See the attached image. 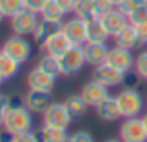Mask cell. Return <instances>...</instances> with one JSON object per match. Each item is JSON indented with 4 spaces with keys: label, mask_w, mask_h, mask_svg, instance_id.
<instances>
[{
    "label": "cell",
    "mask_w": 147,
    "mask_h": 142,
    "mask_svg": "<svg viewBox=\"0 0 147 142\" xmlns=\"http://www.w3.org/2000/svg\"><path fill=\"white\" fill-rule=\"evenodd\" d=\"M75 16L85 19V21H90L95 18V12H94V0H76V5H75Z\"/></svg>",
    "instance_id": "26"
},
{
    "label": "cell",
    "mask_w": 147,
    "mask_h": 142,
    "mask_svg": "<svg viewBox=\"0 0 147 142\" xmlns=\"http://www.w3.org/2000/svg\"><path fill=\"white\" fill-rule=\"evenodd\" d=\"M71 47V42L67 40V37L62 33V30L59 31V33H55V35H52L43 45H42V50L43 52H47V54H50V55H54V57H62L64 54H66V50Z\"/></svg>",
    "instance_id": "17"
},
{
    "label": "cell",
    "mask_w": 147,
    "mask_h": 142,
    "mask_svg": "<svg viewBox=\"0 0 147 142\" xmlns=\"http://www.w3.org/2000/svg\"><path fill=\"white\" fill-rule=\"evenodd\" d=\"M7 111H9V95L0 94V126L4 125V120L7 116Z\"/></svg>",
    "instance_id": "36"
},
{
    "label": "cell",
    "mask_w": 147,
    "mask_h": 142,
    "mask_svg": "<svg viewBox=\"0 0 147 142\" xmlns=\"http://www.w3.org/2000/svg\"><path fill=\"white\" fill-rule=\"evenodd\" d=\"M135 31H137L138 47L147 45V21H145V23H138V24H135Z\"/></svg>",
    "instance_id": "35"
},
{
    "label": "cell",
    "mask_w": 147,
    "mask_h": 142,
    "mask_svg": "<svg viewBox=\"0 0 147 142\" xmlns=\"http://www.w3.org/2000/svg\"><path fill=\"white\" fill-rule=\"evenodd\" d=\"M31 42L23 37V35H12L9 37L4 45H2V50L7 52L14 61H18L19 64H24L26 61H30L31 57Z\"/></svg>",
    "instance_id": "6"
},
{
    "label": "cell",
    "mask_w": 147,
    "mask_h": 142,
    "mask_svg": "<svg viewBox=\"0 0 147 142\" xmlns=\"http://www.w3.org/2000/svg\"><path fill=\"white\" fill-rule=\"evenodd\" d=\"M21 9H24V0H0V11L5 18H12Z\"/></svg>",
    "instance_id": "27"
},
{
    "label": "cell",
    "mask_w": 147,
    "mask_h": 142,
    "mask_svg": "<svg viewBox=\"0 0 147 142\" xmlns=\"http://www.w3.org/2000/svg\"><path fill=\"white\" fill-rule=\"evenodd\" d=\"M5 82V76H4V73H2V71H0V85H2Z\"/></svg>",
    "instance_id": "42"
},
{
    "label": "cell",
    "mask_w": 147,
    "mask_h": 142,
    "mask_svg": "<svg viewBox=\"0 0 147 142\" xmlns=\"http://www.w3.org/2000/svg\"><path fill=\"white\" fill-rule=\"evenodd\" d=\"M14 140H16V142H42V140H40V135H38L36 132H33V130L14 137Z\"/></svg>",
    "instance_id": "37"
},
{
    "label": "cell",
    "mask_w": 147,
    "mask_h": 142,
    "mask_svg": "<svg viewBox=\"0 0 147 142\" xmlns=\"http://www.w3.org/2000/svg\"><path fill=\"white\" fill-rule=\"evenodd\" d=\"M40 14L36 12H31L28 11L26 7L21 9L19 12H16L12 18H9V26H11V31L14 35H23V37H28V35H33L40 18Z\"/></svg>",
    "instance_id": "5"
},
{
    "label": "cell",
    "mask_w": 147,
    "mask_h": 142,
    "mask_svg": "<svg viewBox=\"0 0 147 142\" xmlns=\"http://www.w3.org/2000/svg\"><path fill=\"white\" fill-rule=\"evenodd\" d=\"M100 21H102L104 28L107 30L109 37H114L118 31H121V30L130 23V21H128V16H126L121 9H118V7H113L109 12H106V14L100 18Z\"/></svg>",
    "instance_id": "14"
},
{
    "label": "cell",
    "mask_w": 147,
    "mask_h": 142,
    "mask_svg": "<svg viewBox=\"0 0 147 142\" xmlns=\"http://www.w3.org/2000/svg\"><path fill=\"white\" fill-rule=\"evenodd\" d=\"M55 76L45 73V71H42L38 66H35L28 76H26V85L28 89L31 90H43V92H52V89L55 87Z\"/></svg>",
    "instance_id": "13"
},
{
    "label": "cell",
    "mask_w": 147,
    "mask_h": 142,
    "mask_svg": "<svg viewBox=\"0 0 147 142\" xmlns=\"http://www.w3.org/2000/svg\"><path fill=\"white\" fill-rule=\"evenodd\" d=\"M61 30H62V23H59V21H49V19L40 18V21H38V24H36V28H35V31H33L31 37H33V42L42 47L52 35L59 33Z\"/></svg>",
    "instance_id": "15"
},
{
    "label": "cell",
    "mask_w": 147,
    "mask_h": 142,
    "mask_svg": "<svg viewBox=\"0 0 147 142\" xmlns=\"http://www.w3.org/2000/svg\"><path fill=\"white\" fill-rule=\"evenodd\" d=\"M113 38H114V45H118V47H123V49H128V50H133L135 47H138L135 24H131V23H128V24H126L121 31H118Z\"/></svg>",
    "instance_id": "20"
},
{
    "label": "cell",
    "mask_w": 147,
    "mask_h": 142,
    "mask_svg": "<svg viewBox=\"0 0 147 142\" xmlns=\"http://www.w3.org/2000/svg\"><path fill=\"white\" fill-rule=\"evenodd\" d=\"M42 116H43V125L55 126V128H66L67 130L71 121H73L69 111L66 109V106L62 102H52V106Z\"/></svg>",
    "instance_id": "8"
},
{
    "label": "cell",
    "mask_w": 147,
    "mask_h": 142,
    "mask_svg": "<svg viewBox=\"0 0 147 142\" xmlns=\"http://www.w3.org/2000/svg\"><path fill=\"white\" fill-rule=\"evenodd\" d=\"M94 80L100 82L102 85H106L109 89L118 87V85H121V80H123V71L111 66L109 62H104V64H99L94 68Z\"/></svg>",
    "instance_id": "12"
},
{
    "label": "cell",
    "mask_w": 147,
    "mask_h": 142,
    "mask_svg": "<svg viewBox=\"0 0 147 142\" xmlns=\"http://www.w3.org/2000/svg\"><path fill=\"white\" fill-rule=\"evenodd\" d=\"M47 4H49V0H24V7L36 14H40Z\"/></svg>",
    "instance_id": "34"
},
{
    "label": "cell",
    "mask_w": 147,
    "mask_h": 142,
    "mask_svg": "<svg viewBox=\"0 0 147 142\" xmlns=\"http://www.w3.org/2000/svg\"><path fill=\"white\" fill-rule=\"evenodd\" d=\"M19 62L14 61L7 52H4L2 49H0V71L4 73L5 80H11L18 75V71H19Z\"/></svg>",
    "instance_id": "23"
},
{
    "label": "cell",
    "mask_w": 147,
    "mask_h": 142,
    "mask_svg": "<svg viewBox=\"0 0 147 142\" xmlns=\"http://www.w3.org/2000/svg\"><path fill=\"white\" fill-rule=\"evenodd\" d=\"M59 61H61L62 76H73V75L80 73L83 69V66L87 64L83 45H71Z\"/></svg>",
    "instance_id": "4"
},
{
    "label": "cell",
    "mask_w": 147,
    "mask_h": 142,
    "mask_svg": "<svg viewBox=\"0 0 147 142\" xmlns=\"http://www.w3.org/2000/svg\"><path fill=\"white\" fill-rule=\"evenodd\" d=\"M111 2H113V5H114V7H118V5L123 2V0H111Z\"/></svg>",
    "instance_id": "40"
},
{
    "label": "cell",
    "mask_w": 147,
    "mask_h": 142,
    "mask_svg": "<svg viewBox=\"0 0 147 142\" xmlns=\"http://www.w3.org/2000/svg\"><path fill=\"white\" fill-rule=\"evenodd\" d=\"M116 99H118L119 111H121V116L123 118L140 116L142 111H144V108H145L144 97H142V94L137 89H123L116 95Z\"/></svg>",
    "instance_id": "2"
},
{
    "label": "cell",
    "mask_w": 147,
    "mask_h": 142,
    "mask_svg": "<svg viewBox=\"0 0 147 142\" xmlns=\"http://www.w3.org/2000/svg\"><path fill=\"white\" fill-rule=\"evenodd\" d=\"M128 21H130L131 24L145 23V21H147V7H145V4H144L142 7H138L137 11H133V12L128 16Z\"/></svg>",
    "instance_id": "33"
},
{
    "label": "cell",
    "mask_w": 147,
    "mask_h": 142,
    "mask_svg": "<svg viewBox=\"0 0 147 142\" xmlns=\"http://www.w3.org/2000/svg\"><path fill=\"white\" fill-rule=\"evenodd\" d=\"M62 33L67 37L71 45H85L87 43V21L73 16L62 21Z\"/></svg>",
    "instance_id": "7"
},
{
    "label": "cell",
    "mask_w": 147,
    "mask_h": 142,
    "mask_svg": "<svg viewBox=\"0 0 147 142\" xmlns=\"http://www.w3.org/2000/svg\"><path fill=\"white\" fill-rule=\"evenodd\" d=\"M113 2L111 0H94V12H95V18H102L106 12H109L113 9Z\"/></svg>",
    "instance_id": "31"
},
{
    "label": "cell",
    "mask_w": 147,
    "mask_h": 142,
    "mask_svg": "<svg viewBox=\"0 0 147 142\" xmlns=\"http://www.w3.org/2000/svg\"><path fill=\"white\" fill-rule=\"evenodd\" d=\"M36 66H38L42 71H45V73H49V75H52V76H55V78L62 75L59 57H54V55H50V54H47V52H43V54L40 55Z\"/></svg>",
    "instance_id": "22"
},
{
    "label": "cell",
    "mask_w": 147,
    "mask_h": 142,
    "mask_svg": "<svg viewBox=\"0 0 147 142\" xmlns=\"http://www.w3.org/2000/svg\"><path fill=\"white\" fill-rule=\"evenodd\" d=\"M24 106V95L21 94H9V109Z\"/></svg>",
    "instance_id": "39"
},
{
    "label": "cell",
    "mask_w": 147,
    "mask_h": 142,
    "mask_svg": "<svg viewBox=\"0 0 147 142\" xmlns=\"http://www.w3.org/2000/svg\"><path fill=\"white\" fill-rule=\"evenodd\" d=\"M82 97L85 99V102L88 104V108H97L106 97H109V87L102 85L97 80H90L82 87Z\"/></svg>",
    "instance_id": "10"
},
{
    "label": "cell",
    "mask_w": 147,
    "mask_h": 142,
    "mask_svg": "<svg viewBox=\"0 0 147 142\" xmlns=\"http://www.w3.org/2000/svg\"><path fill=\"white\" fill-rule=\"evenodd\" d=\"M83 52H85L87 64L95 68V66L106 62L107 54H109V47H107V43H90V42H87L83 45Z\"/></svg>",
    "instance_id": "18"
},
{
    "label": "cell",
    "mask_w": 147,
    "mask_h": 142,
    "mask_svg": "<svg viewBox=\"0 0 147 142\" xmlns=\"http://www.w3.org/2000/svg\"><path fill=\"white\" fill-rule=\"evenodd\" d=\"M142 82V76L137 73L135 69H130L126 73H123V80H121V87L123 89H138Z\"/></svg>",
    "instance_id": "28"
},
{
    "label": "cell",
    "mask_w": 147,
    "mask_h": 142,
    "mask_svg": "<svg viewBox=\"0 0 147 142\" xmlns=\"http://www.w3.org/2000/svg\"><path fill=\"white\" fill-rule=\"evenodd\" d=\"M145 4V0H123V2L118 5V9H121L126 16H130L133 11H137L138 7H142Z\"/></svg>",
    "instance_id": "32"
},
{
    "label": "cell",
    "mask_w": 147,
    "mask_h": 142,
    "mask_svg": "<svg viewBox=\"0 0 147 142\" xmlns=\"http://www.w3.org/2000/svg\"><path fill=\"white\" fill-rule=\"evenodd\" d=\"M144 121H145V126H147V113H145V116H144Z\"/></svg>",
    "instance_id": "45"
},
{
    "label": "cell",
    "mask_w": 147,
    "mask_h": 142,
    "mask_svg": "<svg viewBox=\"0 0 147 142\" xmlns=\"http://www.w3.org/2000/svg\"><path fill=\"white\" fill-rule=\"evenodd\" d=\"M40 18L49 19V21H59V23H62L66 19V12L59 7V4L55 2V0H49V4L40 12Z\"/></svg>",
    "instance_id": "25"
},
{
    "label": "cell",
    "mask_w": 147,
    "mask_h": 142,
    "mask_svg": "<svg viewBox=\"0 0 147 142\" xmlns=\"http://www.w3.org/2000/svg\"><path fill=\"white\" fill-rule=\"evenodd\" d=\"M119 139L123 142H147V126L144 118H125L119 125Z\"/></svg>",
    "instance_id": "3"
},
{
    "label": "cell",
    "mask_w": 147,
    "mask_h": 142,
    "mask_svg": "<svg viewBox=\"0 0 147 142\" xmlns=\"http://www.w3.org/2000/svg\"><path fill=\"white\" fill-rule=\"evenodd\" d=\"M106 62H109L111 66L118 68L119 71H123V73H126V71H130V69H135V57L131 55V50L118 47V45L109 49Z\"/></svg>",
    "instance_id": "11"
},
{
    "label": "cell",
    "mask_w": 147,
    "mask_h": 142,
    "mask_svg": "<svg viewBox=\"0 0 147 142\" xmlns=\"http://www.w3.org/2000/svg\"><path fill=\"white\" fill-rule=\"evenodd\" d=\"M95 111H97V116H99L102 121H106V123H114V121H118L119 118H123V116H121V111H119L118 99L113 97V95L106 97V99L95 108Z\"/></svg>",
    "instance_id": "16"
},
{
    "label": "cell",
    "mask_w": 147,
    "mask_h": 142,
    "mask_svg": "<svg viewBox=\"0 0 147 142\" xmlns=\"http://www.w3.org/2000/svg\"><path fill=\"white\" fill-rule=\"evenodd\" d=\"M0 132H2V130H0Z\"/></svg>",
    "instance_id": "47"
},
{
    "label": "cell",
    "mask_w": 147,
    "mask_h": 142,
    "mask_svg": "<svg viewBox=\"0 0 147 142\" xmlns=\"http://www.w3.org/2000/svg\"><path fill=\"white\" fill-rule=\"evenodd\" d=\"M4 142H16V140H14V137H11V139H7V140H4Z\"/></svg>",
    "instance_id": "44"
},
{
    "label": "cell",
    "mask_w": 147,
    "mask_h": 142,
    "mask_svg": "<svg viewBox=\"0 0 147 142\" xmlns=\"http://www.w3.org/2000/svg\"><path fill=\"white\" fill-rule=\"evenodd\" d=\"M38 135H40L42 142H64L67 137V132H66V128H55V126L43 125L40 128Z\"/></svg>",
    "instance_id": "24"
},
{
    "label": "cell",
    "mask_w": 147,
    "mask_h": 142,
    "mask_svg": "<svg viewBox=\"0 0 147 142\" xmlns=\"http://www.w3.org/2000/svg\"><path fill=\"white\" fill-rule=\"evenodd\" d=\"M52 102H54V101H52L50 92L28 89V92L24 94V106H26L33 114H43V113L52 106Z\"/></svg>",
    "instance_id": "9"
},
{
    "label": "cell",
    "mask_w": 147,
    "mask_h": 142,
    "mask_svg": "<svg viewBox=\"0 0 147 142\" xmlns=\"http://www.w3.org/2000/svg\"><path fill=\"white\" fill-rule=\"evenodd\" d=\"M62 104L66 106V109L69 111V114H71L73 120L83 118L85 113H87V109H88V104L85 102V99L82 97V94H71V95H67L62 101Z\"/></svg>",
    "instance_id": "21"
},
{
    "label": "cell",
    "mask_w": 147,
    "mask_h": 142,
    "mask_svg": "<svg viewBox=\"0 0 147 142\" xmlns=\"http://www.w3.org/2000/svg\"><path fill=\"white\" fill-rule=\"evenodd\" d=\"M55 2L59 4V7L67 14H73L75 12V5H76V0H55Z\"/></svg>",
    "instance_id": "38"
},
{
    "label": "cell",
    "mask_w": 147,
    "mask_h": 142,
    "mask_svg": "<svg viewBox=\"0 0 147 142\" xmlns=\"http://www.w3.org/2000/svg\"><path fill=\"white\" fill-rule=\"evenodd\" d=\"M145 7H147V0H145Z\"/></svg>",
    "instance_id": "46"
},
{
    "label": "cell",
    "mask_w": 147,
    "mask_h": 142,
    "mask_svg": "<svg viewBox=\"0 0 147 142\" xmlns=\"http://www.w3.org/2000/svg\"><path fill=\"white\" fill-rule=\"evenodd\" d=\"M135 71L142 76V80L147 82V49L135 57Z\"/></svg>",
    "instance_id": "29"
},
{
    "label": "cell",
    "mask_w": 147,
    "mask_h": 142,
    "mask_svg": "<svg viewBox=\"0 0 147 142\" xmlns=\"http://www.w3.org/2000/svg\"><path fill=\"white\" fill-rule=\"evenodd\" d=\"M109 33L104 28L100 18H94L87 21V42L90 43H107Z\"/></svg>",
    "instance_id": "19"
},
{
    "label": "cell",
    "mask_w": 147,
    "mask_h": 142,
    "mask_svg": "<svg viewBox=\"0 0 147 142\" xmlns=\"http://www.w3.org/2000/svg\"><path fill=\"white\" fill-rule=\"evenodd\" d=\"M104 142H123L121 139H107V140H104Z\"/></svg>",
    "instance_id": "41"
},
{
    "label": "cell",
    "mask_w": 147,
    "mask_h": 142,
    "mask_svg": "<svg viewBox=\"0 0 147 142\" xmlns=\"http://www.w3.org/2000/svg\"><path fill=\"white\" fill-rule=\"evenodd\" d=\"M4 19H5V16H4V12H2V11H0V23H2Z\"/></svg>",
    "instance_id": "43"
},
{
    "label": "cell",
    "mask_w": 147,
    "mask_h": 142,
    "mask_svg": "<svg viewBox=\"0 0 147 142\" xmlns=\"http://www.w3.org/2000/svg\"><path fill=\"white\" fill-rule=\"evenodd\" d=\"M64 142H94V137L87 130H78V132L67 133V137H66Z\"/></svg>",
    "instance_id": "30"
},
{
    "label": "cell",
    "mask_w": 147,
    "mask_h": 142,
    "mask_svg": "<svg viewBox=\"0 0 147 142\" xmlns=\"http://www.w3.org/2000/svg\"><path fill=\"white\" fill-rule=\"evenodd\" d=\"M2 126L11 137H18L21 133H26V132L33 130V113L26 106L12 108L7 111V116H5Z\"/></svg>",
    "instance_id": "1"
}]
</instances>
